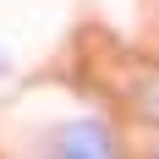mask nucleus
Here are the masks:
<instances>
[{
	"label": "nucleus",
	"instance_id": "nucleus-2",
	"mask_svg": "<svg viewBox=\"0 0 159 159\" xmlns=\"http://www.w3.org/2000/svg\"><path fill=\"white\" fill-rule=\"evenodd\" d=\"M0 71H6V55H0Z\"/></svg>",
	"mask_w": 159,
	"mask_h": 159
},
{
	"label": "nucleus",
	"instance_id": "nucleus-1",
	"mask_svg": "<svg viewBox=\"0 0 159 159\" xmlns=\"http://www.w3.org/2000/svg\"><path fill=\"white\" fill-rule=\"evenodd\" d=\"M49 159H110V143L93 121H77V126H61L55 132V148Z\"/></svg>",
	"mask_w": 159,
	"mask_h": 159
}]
</instances>
